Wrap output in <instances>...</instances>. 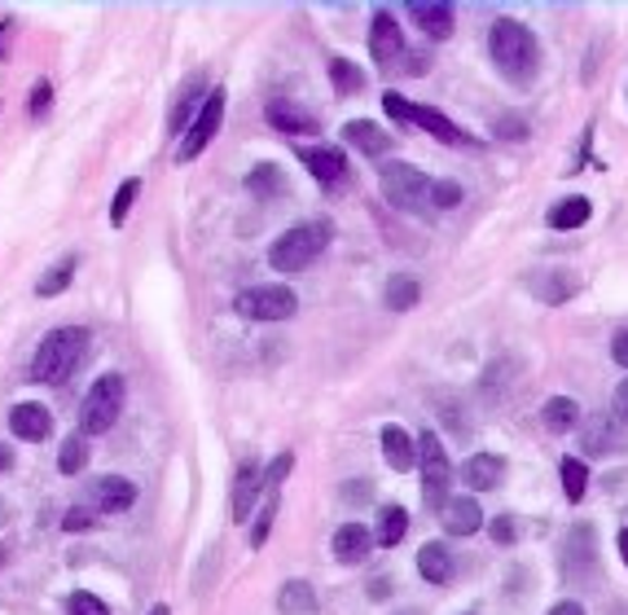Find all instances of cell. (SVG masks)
I'll use <instances>...</instances> for the list:
<instances>
[{
  "label": "cell",
  "mask_w": 628,
  "mask_h": 615,
  "mask_svg": "<svg viewBox=\"0 0 628 615\" xmlns=\"http://www.w3.org/2000/svg\"><path fill=\"white\" fill-rule=\"evenodd\" d=\"M330 549H335L339 562L352 567V562H361V558L374 549V532H370L365 523H344V527L335 532V545H330Z\"/></svg>",
  "instance_id": "23"
},
{
  "label": "cell",
  "mask_w": 628,
  "mask_h": 615,
  "mask_svg": "<svg viewBox=\"0 0 628 615\" xmlns=\"http://www.w3.org/2000/svg\"><path fill=\"white\" fill-rule=\"evenodd\" d=\"M409 19L422 27L427 40H449L453 36V5H435V0H418V5H409Z\"/></svg>",
  "instance_id": "19"
},
{
  "label": "cell",
  "mask_w": 628,
  "mask_h": 615,
  "mask_svg": "<svg viewBox=\"0 0 628 615\" xmlns=\"http://www.w3.org/2000/svg\"><path fill=\"white\" fill-rule=\"evenodd\" d=\"M593 216V202L584 198V194H571V198H562V202H554L549 207V229H580L584 220Z\"/></svg>",
  "instance_id": "27"
},
{
  "label": "cell",
  "mask_w": 628,
  "mask_h": 615,
  "mask_svg": "<svg viewBox=\"0 0 628 615\" xmlns=\"http://www.w3.org/2000/svg\"><path fill=\"white\" fill-rule=\"evenodd\" d=\"M584 488H589V466L580 457H562V492H567V501L571 506L584 501Z\"/></svg>",
  "instance_id": "34"
},
{
  "label": "cell",
  "mask_w": 628,
  "mask_h": 615,
  "mask_svg": "<svg viewBox=\"0 0 628 615\" xmlns=\"http://www.w3.org/2000/svg\"><path fill=\"white\" fill-rule=\"evenodd\" d=\"M330 242H335V220L330 216H312L303 224H290L281 237H272L268 264L277 272H303L307 264L322 259V251H330Z\"/></svg>",
  "instance_id": "3"
},
{
  "label": "cell",
  "mask_w": 628,
  "mask_h": 615,
  "mask_svg": "<svg viewBox=\"0 0 628 615\" xmlns=\"http://www.w3.org/2000/svg\"><path fill=\"white\" fill-rule=\"evenodd\" d=\"M89 344H93V330L89 326H58L40 339L36 357H32V379L36 383H49V387H62L75 379V370L84 365L89 357Z\"/></svg>",
  "instance_id": "2"
},
{
  "label": "cell",
  "mask_w": 628,
  "mask_h": 615,
  "mask_svg": "<svg viewBox=\"0 0 628 615\" xmlns=\"http://www.w3.org/2000/svg\"><path fill=\"white\" fill-rule=\"evenodd\" d=\"M233 313L242 322L268 326V322H290L299 313V299L290 286H246L233 294Z\"/></svg>",
  "instance_id": "5"
},
{
  "label": "cell",
  "mask_w": 628,
  "mask_h": 615,
  "mask_svg": "<svg viewBox=\"0 0 628 615\" xmlns=\"http://www.w3.org/2000/svg\"><path fill=\"white\" fill-rule=\"evenodd\" d=\"M10 466H14V449L0 444V471H10Z\"/></svg>",
  "instance_id": "50"
},
{
  "label": "cell",
  "mask_w": 628,
  "mask_h": 615,
  "mask_svg": "<svg viewBox=\"0 0 628 615\" xmlns=\"http://www.w3.org/2000/svg\"><path fill=\"white\" fill-rule=\"evenodd\" d=\"M462 484L470 492H492L505 484V457L501 453H475L462 462Z\"/></svg>",
  "instance_id": "16"
},
{
  "label": "cell",
  "mask_w": 628,
  "mask_h": 615,
  "mask_svg": "<svg viewBox=\"0 0 628 615\" xmlns=\"http://www.w3.org/2000/svg\"><path fill=\"white\" fill-rule=\"evenodd\" d=\"M545 427L554 431V436H567V431H575L580 427V405L571 401V396H554V401H545Z\"/></svg>",
  "instance_id": "30"
},
{
  "label": "cell",
  "mask_w": 628,
  "mask_h": 615,
  "mask_svg": "<svg viewBox=\"0 0 628 615\" xmlns=\"http://www.w3.org/2000/svg\"><path fill=\"white\" fill-rule=\"evenodd\" d=\"M207 97H211V89H207V76H189V80L181 84L176 102H172V115H167V132H172V137H185V132H189V124L198 119V111L207 106Z\"/></svg>",
  "instance_id": "14"
},
{
  "label": "cell",
  "mask_w": 628,
  "mask_h": 615,
  "mask_svg": "<svg viewBox=\"0 0 628 615\" xmlns=\"http://www.w3.org/2000/svg\"><path fill=\"white\" fill-rule=\"evenodd\" d=\"M272 519H277V492H268V497H264V510H259V519H255V532H251V549H259V545L268 541V532H272Z\"/></svg>",
  "instance_id": "39"
},
{
  "label": "cell",
  "mask_w": 628,
  "mask_h": 615,
  "mask_svg": "<svg viewBox=\"0 0 628 615\" xmlns=\"http://www.w3.org/2000/svg\"><path fill=\"white\" fill-rule=\"evenodd\" d=\"M409 124H418L422 132H431L435 141H444V146H453V150H475V137H470V132H462L444 111H431V106L409 102Z\"/></svg>",
  "instance_id": "15"
},
{
  "label": "cell",
  "mask_w": 628,
  "mask_h": 615,
  "mask_svg": "<svg viewBox=\"0 0 628 615\" xmlns=\"http://www.w3.org/2000/svg\"><path fill=\"white\" fill-rule=\"evenodd\" d=\"M405 49H409V40H405L396 14H392V10H379L374 23H370V54H374V67H383V71L400 67V62H405Z\"/></svg>",
  "instance_id": "9"
},
{
  "label": "cell",
  "mask_w": 628,
  "mask_h": 615,
  "mask_svg": "<svg viewBox=\"0 0 628 615\" xmlns=\"http://www.w3.org/2000/svg\"><path fill=\"white\" fill-rule=\"evenodd\" d=\"M339 497H344L348 506H365V501L374 497V484H370V479H352V484L339 488Z\"/></svg>",
  "instance_id": "42"
},
{
  "label": "cell",
  "mask_w": 628,
  "mask_h": 615,
  "mask_svg": "<svg viewBox=\"0 0 628 615\" xmlns=\"http://www.w3.org/2000/svg\"><path fill=\"white\" fill-rule=\"evenodd\" d=\"M67 615H111V606H106L97 593H89V589H75V593L67 597Z\"/></svg>",
  "instance_id": "37"
},
{
  "label": "cell",
  "mask_w": 628,
  "mask_h": 615,
  "mask_svg": "<svg viewBox=\"0 0 628 615\" xmlns=\"http://www.w3.org/2000/svg\"><path fill=\"white\" fill-rule=\"evenodd\" d=\"M457 202H462L457 181H431V211H453Z\"/></svg>",
  "instance_id": "38"
},
{
  "label": "cell",
  "mask_w": 628,
  "mask_h": 615,
  "mask_svg": "<svg viewBox=\"0 0 628 615\" xmlns=\"http://www.w3.org/2000/svg\"><path fill=\"white\" fill-rule=\"evenodd\" d=\"M523 281H527L532 299H540V303H549V308L580 294V272H571V268H532Z\"/></svg>",
  "instance_id": "13"
},
{
  "label": "cell",
  "mask_w": 628,
  "mask_h": 615,
  "mask_svg": "<svg viewBox=\"0 0 628 615\" xmlns=\"http://www.w3.org/2000/svg\"><path fill=\"white\" fill-rule=\"evenodd\" d=\"M294 154H299V163L312 172V181H317L326 194L348 189L352 167H348V154L339 146H294Z\"/></svg>",
  "instance_id": "7"
},
{
  "label": "cell",
  "mask_w": 628,
  "mask_h": 615,
  "mask_svg": "<svg viewBox=\"0 0 628 615\" xmlns=\"http://www.w3.org/2000/svg\"><path fill=\"white\" fill-rule=\"evenodd\" d=\"M440 519H444V532H453V536H475L484 527V510L475 497H449Z\"/></svg>",
  "instance_id": "20"
},
{
  "label": "cell",
  "mask_w": 628,
  "mask_h": 615,
  "mask_svg": "<svg viewBox=\"0 0 628 615\" xmlns=\"http://www.w3.org/2000/svg\"><path fill=\"white\" fill-rule=\"evenodd\" d=\"M610 361L628 370V326H619V330L610 335Z\"/></svg>",
  "instance_id": "46"
},
{
  "label": "cell",
  "mask_w": 628,
  "mask_h": 615,
  "mask_svg": "<svg viewBox=\"0 0 628 615\" xmlns=\"http://www.w3.org/2000/svg\"><path fill=\"white\" fill-rule=\"evenodd\" d=\"M97 523H102V514L89 510V506H80V510H71V514L62 519V532H93Z\"/></svg>",
  "instance_id": "41"
},
{
  "label": "cell",
  "mask_w": 628,
  "mask_h": 615,
  "mask_svg": "<svg viewBox=\"0 0 628 615\" xmlns=\"http://www.w3.org/2000/svg\"><path fill=\"white\" fill-rule=\"evenodd\" d=\"M497 137H501V141H523V137H527V124L514 119V115H501V119H497Z\"/></svg>",
  "instance_id": "44"
},
{
  "label": "cell",
  "mask_w": 628,
  "mask_h": 615,
  "mask_svg": "<svg viewBox=\"0 0 628 615\" xmlns=\"http://www.w3.org/2000/svg\"><path fill=\"white\" fill-rule=\"evenodd\" d=\"M49 97H54V84H49V80H40V84H36V89H32V111H36V115H40V111H45V106H49Z\"/></svg>",
  "instance_id": "48"
},
{
  "label": "cell",
  "mask_w": 628,
  "mask_h": 615,
  "mask_svg": "<svg viewBox=\"0 0 628 615\" xmlns=\"http://www.w3.org/2000/svg\"><path fill=\"white\" fill-rule=\"evenodd\" d=\"M277 611L281 615H322V602H317V589L307 580H286L277 589Z\"/></svg>",
  "instance_id": "24"
},
{
  "label": "cell",
  "mask_w": 628,
  "mask_h": 615,
  "mask_svg": "<svg viewBox=\"0 0 628 615\" xmlns=\"http://www.w3.org/2000/svg\"><path fill=\"white\" fill-rule=\"evenodd\" d=\"M610 414H615V422H628V379L615 387V401H610Z\"/></svg>",
  "instance_id": "47"
},
{
  "label": "cell",
  "mask_w": 628,
  "mask_h": 615,
  "mask_svg": "<svg viewBox=\"0 0 628 615\" xmlns=\"http://www.w3.org/2000/svg\"><path fill=\"white\" fill-rule=\"evenodd\" d=\"M84 462H89V436L75 431V436H67L62 449H58V471H62V475H80Z\"/></svg>",
  "instance_id": "32"
},
{
  "label": "cell",
  "mask_w": 628,
  "mask_h": 615,
  "mask_svg": "<svg viewBox=\"0 0 628 615\" xmlns=\"http://www.w3.org/2000/svg\"><path fill=\"white\" fill-rule=\"evenodd\" d=\"M549 615H584V606L580 602H558V606H549Z\"/></svg>",
  "instance_id": "49"
},
{
  "label": "cell",
  "mask_w": 628,
  "mask_h": 615,
  "mask_svg": "<svg viewBox=\"0 0 628 615\" xmlns=\"http://www.w3.org/2000/svg\"><path fill=\"white\" fill-rule=\"evenodd\" d=\"M71 277H75V255H67L62 264H54V268L36 281V294H40V299H54V294H62V290L71 286Z\"/></svg>",
  "instance_id": "33"
},
{
  "label": "cell",
  "mask_w": 628,
  "mask_h": 615,
  "mask_svg": "<svg viewBox=\"0 0 628 615\" xmlns=\"http://www.w3.org/2000/svg\"><path fill=\"white\" fill-rule=\"evenodd\" d=\"M562 576L567 580H593L597 576V536L589 523H575L567 532V545H562Z\"/></svg>",
  "instance_id": "11"
},
{
  "label": "cell",
  "mask_w": 628,
  "mask_h": 615,
  "mask_svg": "<svg viewBox=\"0 0 628 615\" xmlns=\"http://www.w3.org/2000/svg\"><path fill=\"white\" fill-rule=\"evenodd\" d=\"M383 457L392 471H414L418 466V440H409L405 427H383Z\"/></svg>",
  "instance_id": "25"
},
{
  "label": "cell",
  "mask_w": 628,
  "mask_h": 615,
  "mask_svg": "<svg viewBox=\"0 0 628 615\" xmlns=\"http://www.w3.org/2000/svg\"><path fill=\"white\" fill-rule=\"evenodd\" d=\"M330 84H335V93H344V97H357V93L365 89V76H361V67H357V62H348V58H335V62H330Z\"/></svg>",
  "instance_id": "31"
},
{
  "label": "cell",
  "mask_w": 628,
  "mask_h": 615,
  "mask_svg": "<svg viewBox=\"0 0 628 615\" xmlns=\"http://www.w3.org/2000/svg\"><path fill=\"white\" fill-rule=\"evenodd\" d=\"M400 615H422V611H400Z\"/></svg>",
  "instance_id": "53"
},
{
  "label": "cell",
  "mask_w": 628,
  "mask_h": 615,
  "mask_svg": "<svg viewBox=\"0 0 628 615\" xmlns=\"http://www.w3.org/2000/svg\"><path fill=\"white\" fill-rule=\"evenodd\" d=\"M124 396H128V383L119 374H102L80 401V436H106L119 422Z\"/></svg>",
  "instance_id": "4"
},
{
  "label": "cell",
  "mask_w": 628,
  "mask_h": 615,
  "mask_svg": "<svg viewBox=\"0 0 628 615\" xmlns=\"http://www.w3.org/2000/svg\"><path fill=\"white\" fill-rule=\"evenodd\" d=\"M150 615H172V606H167V602H159V606H150Z\"/></svg>",
  "instance_id": "52"
},
{
  "label": "cell",
  "mask_w": 628,
  "mask_h": 615,
  "mask_svg": "<svg viewBox=\"0 0 628 615\" xmlns=\"http://www.w3.org/2000/svg\"><path fill=\"white\" fill-rule=\"evenodd\" d=\"M488 536H492L497 545H514V541H519V519H514V514H497V519L488 523Z\"/></svg>",
  "instance_id": "40"
},
{
  "label": "cell",
  "mask_w": 628,
  "mask_h": 615,
  "mask_svg": "<svg viewBox=\"0 0 628 615\" xmlns=\"http://www.w3.org/2000/svg\"><path fill=\"white\" fill-rule=\"evenodd\" d=\"M264 119H268V128L286 132V137H303V132L312 137V132H322L317 115H307V111H303V106H294V102H268Z\"/></svg>",
  "instance_id": "18"
},
{
  "label": "cell",
  "mask_w": 628,
  "mask_h": 615,
  "mask_svg": "<svg viewBox=\"0 0 628 615\" xmlns=\"http://www.w3.org/2000/svg\"><path fill=\"white\" fill-rule=\"evenodd\" d=\"M488 58H492V67L510 84H523V89L540 71V45H536L532 27L519 23V19H497L492 23V32H488Z\"/></svg>",
  "instance_id": "1"
},
{
  "label": "cell",
  "mask_w": 628,
  "mask_h": 615,
  "mask_svg": "<svg viewBox=\"0 0 628 615\" xmlns=\"http://www.w3.org/2000/svg\"><path fill=\"white\" fill-rule=\"evenodd\" d=\"M422 299V286L409 277V272H392L387 286H383V303L392 308V313H409V308H418Z\"/></svg>",
  "instance_id": "26"
},
{
  "label": "cell",
  "mask_w": 628,
  "mask_h": 615,
  "mask_svg": "<svg viewBox=\"0 0 628 615\" xmlns=\"http://www.w3.org/2000/svg\"><path fill=\"white\" fill-rule=\"evenodd\" d=\"M84 497H89L84 506L97 510V514H124V510L137 506V484L124 479V475H97Z\"/></svg>",
  "instance_id": "12"
},
{
  "label": "cell",
  "mask_w": 628,
  "mask_h": 615,
  "mask_svg": "<svg viewBox=\"0 0 628 615\" xmlns=\"http://www.w3.org/2000/svg\"><path fill=\"white\" fill-rule=\"evenodd\" d=\"M259 497H268V471L259 466V462H242L237 466V475H233V492H229V519L233 523H246L251 519V506L259 501Z\"/></svg>",
  "instance_id": "10"
},
{
  "label": "cell",
  "mask_w": 628,
  "mask_h": 615,
  "mask_svg": "<svg viewBox=\"0 0 628 615\" xmlns=\"http://www.w3.org/2000/svg\"><path fill=\"white\" fill-rule=\"evenodd\" d=\"M418 571L427 584H449L457 576V558H453V549H444V541H427L418 549Z\"/></svg>",
  "instance_id": "21"
},
{
  "label": "cell",
  "mask_w": 628,
  "mask_h": 615,
  "mask_svg": "<svg viewBox=\"0 0 628 615\" xmlns=\"http://www.w3.org/2000/svg\"><path fill=\"white\" fill-rule=\"evenodd\" d=\"M10 431H14L19 440H27V444H40V440H49V431H54V414H49L45 405H36V401H23V405L10 409Z\"/></svg>",
  "instance_id": "17"
},
{
  "label": "cell",
  "mask_w": 628,
  "mask_h": 615,
  "mask_svg": "<svg viewBox=\"0 0 628 615\" xmlns=\"http://www.w3.org/2000/svg\"><path fill=\"white\" fill-rule=\"evenodd\" d=\"M383 111H387L396 124H405V128H409V97H400V93H383Z\"/></svg>",
  "instance_id": "43"
},
{
  "label": "cell",
  "mask_w": 628,
  "mask_h": 615,
  "mask_svg": "<svg viewBox=\"0 0 628 615\" xmlns=\"http://www.w3.org/2000/svg\"><path fill=\"white\" fill-rule=\"evenodd\" d=\"M246 189H251L255 198H277V194H286V172H281L277 163H255V167L246 172Z\"/></svg>",
  "instance_id": "29"
},
{
  "label": "cell",
  "mask_w": 628,
  "mask_h": 615,
  "mask_svg": "<svg viewBox=\"0 0 628 615\" xmlns=\"http://www.w3.org/2000/svg\"><path fill=\"white\" fill-rule=\"evenodd\" d=\"M137 194H141V181H137V176H128V181L115 189V202H111V224H115V229H124V224H128V211H132Z\"/></svg>",
  "instance_id": "36"
},
{
  "label": "cell",
  "mask_w": 628,
  "mask_h": 615,
  "mask_svg": "<svg viewBox=\"0 0 628 615\" xmlns=\"http://www.w3.org/2000/svg\"><path fill=\"white\" fill-rule=\"evenodd\" d=\"M344 141L357 146L365 159H383V154L392 150V137H387L379 124H370V119H348V124H344Z\"/></svg>",
  "instance_id": "22"
},
{
  "label": "cell",
  "mask_w": 628,
  "mask_h": 615,
  "mask_svg": "<svg viewBox=\"0 0 628 615\" xmlns=\"http://www.w3.org/2000/svg\"><path fill=\"white\" fill-rule=\"evenodd\" d=\"M379 189L396 211H431V176L414 163H383Z\"/></svg>",
  "instance_id": "6"
},
{
  "label": "cell",
  "mask_w": 628,
  "mask_h": 615,
  "mask_svg": "<svg viewBox=\"0 0 628 615\" xmlns=\"http://www.w3.org/2000/svg\"><path fill=\"white\" fill-rule=\"evenodd\" d=\"M619 558H624V567H628V527H619Z\"/></svg>",
  "instance_id": "51"
},
{
  "label": "cell",
  "mask_w": 628,
  "mask_h": 615,
  "mask_svg": "<svg viewBox=\"0 0 628 615\" xmlns=\"http://www.w3.org/2000/svg\"><path fill=\"white\" fill-rule=\"evenodd\" d=\"M615 444H619V427H615L610 418H589V427H584V436H580L584 457H602V453H610Z\"/></svg>",
  "instance_id": "28"
},
{
  "label": "cell",
  "mask_w": 628,
  "mask_h": 615,
  "mask_svg": "<svg viewBox=\"0 0 628 615\" xmlns=\"http://www.w3.org/2000/svg\"><path fill=\"white\" fill-rule=\"evenodd\" d=\"M220 124H224V89H211L207 106L198 111V119L189 124V132H185V141H181V150H176V163H194V159L216 141Z\"/></svg>",
  "instance_id": "8"
},
{
  "label": "cell",
  "mask_w": 628,
  "mask_h": 615,
  "mask_svg": "<svg viewBox=\"0 0 628 615\" xmlns=\"http://www.w3.org/2000/svg\"><path fill=\"white\" fill-rule=\"evenodd\" d=\"M405 532H409V510L387 506V510H383V523H379V545H400Z\"/></svg>",
  "instance_id": "35"
},
{
  "label": "cell",
  "mask_w": 628,
  "mask_h": 615,
  "mask_svg": "<svg viewBox=\"0 0 628 615\" xmlns=\"http://www.w3.org/2000/svg\"><path fill=\"white\" fill-rule=\"evenodd\" d=\"M290 466H294V453H281V457H272V471H268V492H277V484L290 475Z\"/></svg>",
  "instance_id": "45"
}]
</instances>
